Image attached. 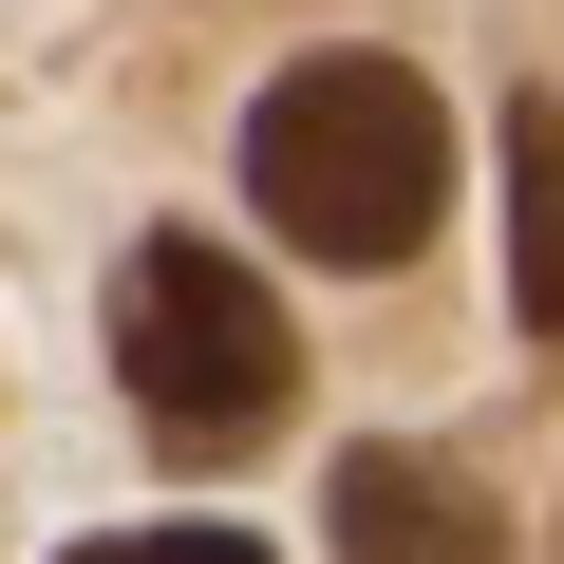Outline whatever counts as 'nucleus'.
Masks as SVG:
<instances>
[{"instance_id":"20e7f679","label":"nucleus","mask_w":564,"mask_h":564,"mask_svg":"<svg viewBox=\"0 0 564 564\" xmlns=\"http://www.w3.org/2000/svg\"><path fill=\"white\" fill-rule=\"evenodd\" d=\"M508 321L564 358V95H508Z\"/></svg>"},{"instance_id":"f03ea898","label":"nucleus","mask_w":564,"mask_h":564,"mask_svg":"<svg viewBox=\"0 0 564 564\" xmlns=\"http://www.w3.org/2000/svg\"><path fill=\"white\" fill-rule=\"evenodd\" d=\"M113 377H132L151 452L226 470V452H263L282 414H302V321L263 302V263H245V245L151 226V245L113 263Z\"/></svg>"},{"instance_id":"f257e3e1","label":"nucleus","mask_w":564,"mask_h":564,"mask_svg":"<svg viewBox=\"0 0 564 564\" xmlns=\"http://www.w3.org/2000/svg\"><path fill=\"white\" fill-rule=\"evenodd\" d=\"M245 188H263V226L302 263L395 282L452 226V95L414 57H302V76H263V113H245Z\"/></svg>"},{"instance_id":"7ed1b4c3","label":"nucleus","mask_w":564,"mask_h":564,"mask_svg":"<svg viewBox=\"0 0 564 564\" xmlns=\"http://www.w3.org/2000/svg\"><path fill=\"white\" fill-rule=\"evenodd\" d=\"M321 508H339V564H508V508H489L452 452H395V433L339 452Z\"/></svg>"},{"instance_id":"39448f33","label":"nucleus","mask_w":564,"mask_h":564,"mask_svg":"<svg viewBox=\"0 0 564 564\" xmlns=\"http://www.w3.org/2000/svg\"><path fill=\"white\" fill-rule=\"evenodd\" d=\"M57 564H282V545H245V527H95Z\"/></svg>"}]
</instances>
